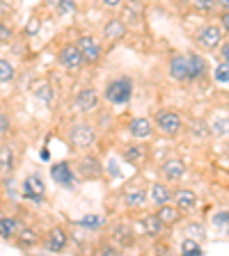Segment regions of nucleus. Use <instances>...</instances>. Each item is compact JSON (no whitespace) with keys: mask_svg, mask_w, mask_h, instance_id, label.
<instances>
[{"mask_svg":"<svg viewBox=\"0 0 229 256\" xmlns=\"http://www.w3.org/2000/svg\"><path fill=\"white\" fill-rule=\"evenodd\" d=\"M23 194L30 199L32 204H44L46 202V186H44L42 176L39 174H30L23 181Z\"/></svg>","mask_w":229,"mask_h":256,"instance_id":"obj_4","label":"nucleus"},{"mask_svg":"<svg viewBox=\"0 0 229 256\" xmlns=\"http://www.w3.org/2000/svg\"><path fill=\"white\" fill-rule=\"evenodd\" d=\"M99 170H101V165H99L94 158H85L83 162H80V172H83V176H96Z\"/></svg>","mask_w":229,"mask_h":256,"instance_id":"obj_28","label":"nucleus"},{"mask_svg":"<svg viewBox=\"0 0 229 256\" xmlns=\"http://www.w3.org/2000/svg\"><path fill=\"white\" fill-rule=\"evenodd\" d=\"M170 76L179 82L188 80V64H186V55H174L170 60Z\"/></svg>","mask_w":229,"mask_h":256,"instance_id":"obj_16","label":"nucleus"},{"mask_svg":"<svg viewBox=\"0 0 229 256\" xmlns=\"http://www.w3.org/2000/svg\"><path fill=\"white\" fill-rule=\"evenodd\" d=\"M227 126H229V119H218V122L211 126V133L215 135H224L227 133Z\"/></svg>","mask_w":229,"mask_h":256,"instance_id":"obj_37","label":"nucleus"},{"mask_svg":"<svg viewBox=\"0 0 229 256\" xmlns=\"http://www.w3.org/2000/svg\"><path fill=\"white\" fill-rule=\"evenodd\" d=\"M19 222H16V218H0V236L5 240H12L16 238V234H19Z\"/></svg>","mask_w":229,"mask_h":256,"instance_id":"obj_22","label":"nucleus"},{"mask_svg":"<svg viewBox=\"0 0 229 256\" xmlns=\"http://www.w3.org/2000/svg\"><path fill=\"white\" fill-rule=\"evenodd\" d=\"M76 48L80 50V55H83V60H85L87 64H96L103 55L101 46H99L96 39H92V37H80L78 44H76Z\"/></svg>","mask_w":229,"mask_h":256,"instance_id":"obj_7","label":"nucleus"},{"mask_svg":"<svg viewBox=\"0 0 229 256\" xmlns=\"http://www.w3.org/2000/svg\"><path fill=\"white\" fill-rule=\"evenodd\" d=\"M124 160H126L128 165H135V167H140V165H144L147 162V146L144 144H128L126 149H124Z\"/></svg>","mask_w":229,"mask_h":256,"instance_id":"obj_10","label":"nucleus"},{"mask_svg":"<svg viewBox=\"0 0 229 256\" xmlns=\"http://www.w3.org/2000/svg\"><path fill=\"white\" fill-rule=\"evenodd\" d=\"M58 60L60 64H62L67 71H71V74H76V71H80V66L85 64V60H83V55H80V50L76 46H62L58 53Z\"/></svg>","mask_w":229,"mask_h":256,"instance_id":"obj_5","label":"nucleus"},{"mask_svg":"<svg viewBox=\"0 0 229 256\" xmlns=\"http://www.w3.org/2000/svg\"><path fill=\"white\" fill-rule=\"evenodd\" d=\"M67 242H69V236H67L64 229H60V226H55V229L46 236V250L53 252V254L62 252L64 247H67Z\"/></svg>","mask_w":229,"mask_h":256,"instance_id":"obj_11","label":"nucleus"},{"mask_svg":"<svg viewBox=\"0 0 229 256\" xmlns=\"http://www.w3.org/2000/svg\"><path fill=\"white\" fill-rule=\"evenodd\" d=\"M10 128H12V122H10V117H7V114H3V112H0V135H7V133H10Z\"/></svg>","mask_w":229,"mask_h":256,"instance_id":"obj_38","label":"nucleus"},{"mask_svg":"<svg viewBox=\"0 0 229 256\" xmlns=\"http://www.w3.org/2000/svg\"><path fill=\"white\" fill-rule=\"evenodd\" d=\"M78 224L80 226H85V229H99V226L106 224V220H103V215H85Z\"/></svg>","mask_w":229,"mask_h":256,"instance_id":"obj_29","label":"nucleus"},{"mask_svg":"<svg viewBox=\"0 0 229 256\" xmlns=\"http://www.w3.org/2000/svg\"><path fill=\"white\" fill-rule=\"evenodd\" d=\"M96 106H99V96L94 90H80L74 98V108L78 112H92Z\"/></svg>","mask_w":229,"mask_h":256,"instance_id":"obj_8","label":"nucleus"},{"mask_svg":"<svg viewBox=\"0 0 229 256\" xmlns=\"http://www.w3.org/2000/svg\"><path fill=\"white\" fill-rule=\"evenodd\" d=\"M220 28H222L224 32H229V10L224 12L222 16H220Z\"/></svg>","mask_w":229,"mask_h":256,"instance_id":"obj_41","label":"nucleus"},{"mask_svg":"<svg viewBox=\"0 0 229 256\" xmlns=\"http://www.w3.org/2000/svg\"><path fill=\"white\" fill-rule=\"evenodd\" d=\"M106 101L112 103V106H124V103L131 101V96H133V82L128 78H115L110 80L106 85Z\"/></svg>","mask_w":229,"mask_h":256,"instance_id":"obj_1","label":"nucleus"},{"mask_svg":"<svg viewBox=\"0 0 229 256\" xmlns=\"http://www.w3.org/2000/svg\"><path fill=\"white\" fill-rule=\"evenodd\" d=\"M60 14H71L76 10V0H55Z\"/></svg>","mask_w":229,"mask_h":256,"instance_id":"obj_34","label":"nucleus"},{"mask_svg":"<svg viewBox=\"0 0 229 256\" xmlns=\"http://www.w3.org/2000/svg\"><path fill=\"white\" fill-rule=\"evenodd\" d=\"M124 5V18L131 23H140L144 16V5L142 0H126V2H122Z\"/></svg>","mask_w":229,"mask_h":256,"instance_id":"obj_15","label":"nucleus"},{"mask_svg":"<svg viewBox=\"0 0 229 256\" xmlns=\"http://www.w3.org/2000/svg\"><path fill=\"white\" fill-rule=\"evenodd\" d=\"M42 158H44V160H48V158H51V154H48V149H42Z\"/></svg>","mask_w":229,"mask_h":256,"instance_id":"obj_45","label":"nucleus"},{"mask_svg":"<svg viewBox=\"0 0 229 256\" xmlns=\"http://www.w3.org/2000/svg\"><path fill=\"white\" fill-rule=\"evenodd\" d=\"M99 252H101V254H108V256H110V254H119V252L115 250V247H101Z\"/></svg>","mask_w":229,"mask_h":256,"instance_id":"obj_43","label":"nucleus"},{"mask_svg":"<svg viewBox=\"0 0 229 256\" xmlns=\"http://www.w3.org/2000/svg\"><path fill=\"white\" fill-rule=\"evenodd\" d=\"M14 78H16L14 64H12L10 60H0V82H3V85H7V82H12Z\"/></svg>","mask_w":229,"mask_h":256,"instance_id":"obj_26","label":"nucleus"},{"mask_svg":"<svg viewBox=\"0 0 229 256\" xmlns=\"http://www.w3.org/2000/svg\"><path fill=\"white\" fill-rule=\"evenodd\" d=\"M156 128H158L163 135L174 138V135H179V130L183 128V122L174 110H163V112H158V117H156Z\"/></svg>","mask_w":229,"mask_h":256,"instance_id":"obj_2","label":"nucleus"},{"mask_svg":"<svg viewBox=\"0 0 229 256\" xmlns=\"http://www.w3.org/2000/svg\"><path fill=\"white\" fill-rule=\"evenodd\" d=\"M179 2H188V0H179Z\"/></svg>","mask_w":229,"mask_h":256,"instance_id":"obj_46","label":"nucleus"},{"mask_svg":"<svg viewBox=\"0 0 229 256\" xmlns=\"http://www.w3.org/2000/svg\"><path fill=\"white\" fill-rule=\"evenodd\" d=\"M222 42V28L220 26H204L197 32V44L204 50H215Z\"/></svg>","mask_w":229,"mask_h":256,"instance_id":"obj_6","label":"nucleus"},{"mask_svg":"<svg viewBox=\"0 0 229 256\" xmlns=\"http://www.w3.org/2000/svg\"><path fill=\"white\" fill-rule=\"evenodd\" d=\"M12 37H14V30L7 23H0V44H10Z\"/></svg>","mask_w":229,"mask_h":256,"instance_id":"obj_36","label":"nucleus"},{"mask_svg":"<svg viewBox=\"0 0 229 256\" xmlns=\"http://www.w3.org/2000/svg\"><path fill=\"white\" fill-rule=\"evenodd\" d=\"M53 2H55V0H53Z\"/></svg>","mask_w":229,"mask_h":256,"instance_id":"obj_47","label":"nucleus"},{"mask_svg":"<svg viewBox=\"0 0 229 256\" xmlns=\"http://www.w3.org/2000/svg\"><path fill=\"white\" fill-rule=\"evenodd\" d=\"M69 140H71V144H74L76 149H87V146L94 144L96 133H94V128H92L90 124L80 122V124H74V126H71Z\"/></svg>","mask_w":229,"mask_h":256,"instance_id":"obj_3","label":"nucleus"},{"mask_svg":"<svg viewBox=\"0 0 229 256\" xmlns=\"http://www.w3.org/2000/svg\"><path fill=\"white\" fill-rule=\"evenodd\" d=\"M147 202V194H144L142 190H133L126 194V206L128 208H140L142 204Z\"/></svg>","mask_w":229,"mask_h":256,"instance_id":"obj_27","label":"nucleus"},{"mask_svg":"<svg viewBox=\"0 0 229 256\" xmlns=\"http://www.w3.org/2000/svg\"><path fill=\"white\" fill-rule=\"evenodd\" d=\"M140 224H142V229H144V234L147 236H158L160 231H163V226H165V224L160 222L156 215H144Z\"/></svg>","mask_w":229,"mask_h":256,"instance_id":"obj_23","label":"nucleus"},{"mask_svg":"<svg viewBox=\"0 0 229 256\" xmlns=\"http://www.w3.org/2000/svg\"><path fill=\"white\" fill-rule=\"evenodd\" d=\"M172 199H174L179 210H192V208L197 206V194L192 190H176L172 194Z\"/></svg>","mask_w":229,"mask_h":256,"instance_id":"obj_13","label":"nucleus"},{"mask_svg":"<svg viewBox=\"0 0 229 256\" xmlns=\"http://www.w3.org/2000/svg\"><path fill=\"white\" fill-rule=\"evenodd\" d=\"M51 178L55 183H60V186H67V188L74 186V172H71L69 162H55L51 167Z\"/></svg>","mask_w":229,"mask_h":256,"instance_id":"obj_9","label":"nucleus"},{"mask_svg":"<svg viewBox=\"0 0 229 256\" xmlns=\"http://www.w3.org/2000/svg\"><path fill=\"white\" fill-rule=\"evenodd\" d=\"M172 199V192L167 190L165 186H160V183H156L154 188H151V202L158 204V206H163V204H170Z\"/></svg>","mask_w":229,"mask_h":256,"instance_id":"obj_25","label":"nucleus"},{"mask_svg":"<svg viewBox=\"0 0 229 256\" xmlns=\"http://www.w3.org/2000/svg\"><path fill=\"white\" fill-rule=\"evenodd\" d=\"M112 240H115L119 247H131L135 242L133 231L128 229L126 224H117V226H112Z\"/></svg>","mask_w":229,"mask_h":256,"instance_id":"obj_19","label":"nucleus"},{"mask_svg":"<svg viewBox=\"0 0 229 256\" xmlns=\"http://www.w3.org/2000/svg\"><path fill=\"white\" fill-rule=\"evenodd\" d=\"M181 252L183 254H195V256H199V254H204V250L199 247V242L195 238H186L181 242Z\"/></svg>","mask_w":229,"mask_h":256,"instance_id":"obj_30","label":"nucleus"},{"mask_svg":"<svg viewBox=\"0 0 229 256\" xmlns=\"http://www.w3.org/2000/svg\"><path fill=\"white\" fill-rule=\"evenodd\" d=\"M213 76H215V80H218V82H229V64L227 62L218 64V66H215V71H213Z\"/></svg>","mask_w":229,"mask_h":256,"instance_id":"obj_32","label":"nucleus"},{"mask_svg":"<svg viewBox=\"0 0 229 256\" xmlns=\"http://www.w3.org/2000/svg\"><path fill=\"white\" fill-rule=\"evenodd\" d=\"M215 2H218V5H222L224 10H229V0H215Z\"/></svg>","mask_w":229,"mask_h":256,"instance_id":"obj_44","label":"nucleus"},{"mask_svg":"<svg viewBox=\"0 0 229 256\" xmlns=\"http://www.w3.org/2000/svg\"><path fill=\"white\" fill-rule=\"evenodd\" d=\"M124 34H126V23L119 21V18L108 21L106 28H103V37H106L108 42H117V39H122Z\"/></svg>","mask_w":229,"mask_h":256,"instance_id":"obj_18","label":"nucleus"},{"mask_svg":"<svg viewBox=\"0 0 229 256\" xmlns=\"http://www.w3.org/2000/svg\"><path fill=\"white\" fill-rule=\"evenodd\" d=\"M213 224L218 226V229H222L224 234L229 236V213H218L213 218Z\"/></svg>","mask_w":229,"mask_h":256,"instance_id":"obj_33","label":"nucleus"},{"mask_svg":"<svg viewBox=\"0 0 229 256\" xmlns=\"http://www.w3.org/2000/svg\"><path fill=\"white\" fill-rule=\"evenodd\" d=\"M101 2H103V5H106V7H110V10H115V7H119V5H122L124 0H101Z\"/></svg>","mask_w":229,"mask_h":256,"instance_id":"obj_42","label":"nucleus"},{"mask_svg":"<svg viewBox=\"0 0 229 256\" xmlns=\"http://www.w3.org/2000/svg\"><path fill=\"white\" fill-rule=\"evenodd\" d=\"M186 64H188V80H199L202 76H206V62L199 55H186Z\"/></svg>","mask_w":229,"mask_h":256,"instance_id":"obj_12","label":"nucleus"},{"mask_svg":"<svg viewBox=\"0 0 229 256\" xmlns=\"http://www.w3.org/2000/svg\"><path fill=\"white\" fill-rule=\"evenodd\" d=\"M35 96H37L42 103H51V98H53V87L48 85V82L46 85H39L37 90H35Z\"/></svg>","mask_w":229,"mask_h":256,"instance_id":"obj_31","label":"nucleus"},{"mask_svg":"<svg viewBox=\"0 0 229 256\" xmlns=\"http://www.w3.org/2000/svg\"><path fill=\"white\" fill-rule=\"evenodd\" d=\"M128 130H131V135H133L135 140H144L151 135V122L144 117H138V119H131V124H128Z\"/></svg>","mask_w":229,"mask_h":256,"instance_id":"obj_17","label":"nucleus"},{"mask_svg":"<svg viewBox=\"0 0 229 256\" xmlns=\"http://www.w3.org/2000/svg\"><path fill=\"white\" fill-rule=\"evenodd\" d=\"M192 5L199 12H213V7L218 5V2H215V0H192Z\"/></svg>","mask_w":229,"mask_h":256,"instance_id":"obj_35","label":"nucleus"},{"mask_svg":"<svg viewBox=\"0 0 229 256\" xmlns=\"http://www.w3.org/2000/svg\"><path fill=\"white\" fill-rule=\"evenodd\" d=\"M16 242H19L21 250H30V247H35L39 242V236H37L35 229H19V234H16Z\"/></svg>","mask_w":229,"mask_h":256,"instance_id":"obj_21","label":"nucleus"},{"mask_svg":"<svg viewBox=\"0 0 229 256\" xmlns=\"http://www.w3.org/2000/svg\"><path fill=\"white\" fill-rule=\"evenodd\" d=\"M14 151H12V146H7V144H3V146H0V172H12L14 170Z\"/></svg>","mask_w":229,"mask_h":256,"instance_id":"obj_24","label":"nucleus"},{"mask_svg":"<svg viewBox=\"0 0 229 256\" xmlns=\"http://www.w3.org/2000/svg\"><path fill=\"white\" fill-rule=\"evenodd\" d=\"M220 58H222V62H227V64H229V42L220 46Z\"/></svg>","mask_w":229,"mask_h":256,"instance_id":"obj_40","label":"nucleus"},{"mask_svg":"<svg viewBox=\"0 0 229 256\" xmlns=\"http://www.w3.org/2000/svg\"><path fill=\"white\" fill-rule=\"evenodd\" d=\"M188 234H190V238H197V236H202L204 234V229L199 226V224H188Z\"/></svg>","mask_w":229,"mask_h":256,"instance_id":"obj_39","label":"nucleus"},{"mask_svg":"<svg viewBox=\"0 0 229 256\" xmlns=\"http://www.w3.org/2000/svg\"><path fill=\"white\" fill-rule=\"evenodd\" d=\"M156 218L160 220V222L165 224H176L179 220H181V210L179 208H174V206H170V204H163V206L156 210Z\"/></svg>","mask_w":229,"mask_h":256,"instance_id":"obj_20","label":"nucleus"},{"mask_svg":"<svg viewBox=\"0 0 229 256\" xmlns=\"http://www.w3.org/2000/svg\"><path fill=\"white\" fill-rule=\"evenodd\" d=\"M183 174H186V167L179 158H172L167 162H163V176H165L167 181H181Z\"/></svg>","mask_w":229,"mask_h":256,"instance_id":"obj_14","label":"nucleus"},{"mask_svg":"<svg viewBox=\"0 0 229 256\" xmlns=\"http://www.w3.org/2000/svg\"><path fill=\"white\" fill-rule=\"evenodd\" d=\"M227 151H229V149H227Z\"/></svg>","mask_w":229,"mask_h":256,"instance_id":"obj_48","label":"nucleus"}]
</instances>
